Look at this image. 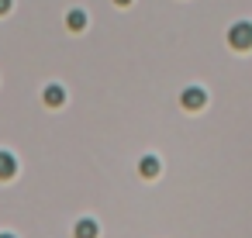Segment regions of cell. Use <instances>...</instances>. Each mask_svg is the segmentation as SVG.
I'll return each mask as SVG.
<instances>
[{"mask_svg":"<svg viewBox=\"0 0 252 238\" xmlns=\"http://www.w3.org/2000/svg\"><path fill=\"white\" fill-rule=\"evenodd\" d=\"M228 45L235 52H249L252 49V21H235L228 28Z\"/></svg>","mask_w":252,"mask_h":238,"instance_id":"6da1fadb","label":"cell"},{"mask_svg":"<svg viewBox=\"0 0 252 238\" xmlns=\"http://www.w3.org/2000/svg\"><path fill=\"white\" fill-rule=\"evenodd\" d=\"M180 104H183L187 111H193V114H197V111L207 104V90H204V87H187V90L180 93Z\"/></svg>","mask_w":252,"mask_h":238,"instance_id":"7a4b0ae2","label":"cell"},{"mask_svg":"<svg viewBox=\"0 0 252 238\" xmlns=\"http://www.w3.org/2000/svg\"><path fill=\"white\" fill-rule=\"evenodd\" d=\"M42 100H45V107H63V104H66V90H63L59 83H49V87L42 90Z\"/></svg>","mask_w":252,"mask_h":238,"instance_id":"3957f363","label":"cell"},{"mask_svg":"<svg viewBox=\"0 0 252 238\" xmlns=\"http://www.w3.org/2000/svg\"><path fill=\"white\" fill-rule=\"evenodd\" d=\"M14 173H18V159H14V152L0 149V179H14Z\"/></svg>","mask_w":252,"mask_h":238,"instance_id":"277c9868","label":"cell"},{"mask_svg":"<svg viewBox=\"0 0 252 238\" xmlns=\"http://www.w3.org/2000/svg\"><path fill=\"white\" fill-rule=\"evenodd\" d=\"M159 169H162V162H159L156 155H142V159H138V173H142L145 179H156Z\"/></svg>","mask_w":252,"mask_h":238,"instance_id":"5b68a950","label":"cell"},{"mask_svg":"<svg viewBox=\"0 0 252 238\" xmlns=\"http://www.w3.org/2000/svg\"><path fill=\"white\" fill-rule=\"evenodd\" d=\"M97 235H100V228H97V221H94V217H80V221H76L73 238H97Z\"/></svg>","mask_w":252,"mask_h":238,"instance_id":"8992f818","label":"cell"},{"mask_svg":"<svg viewBox=\"0 0 252 238\" xmlns=\"http://www.w3.org/2000/svg\"><path fill=\"white\" fill-rule=\"evenodd\" d=\"M66 28H69V31H83V28H87V11H80V7L69 11V14H66Z\"/></svg>","mask_w":252,"mask_h":238,"instance_id":"52a82bcc","label":"cell"},{"mask_svg":"<svg viewBox=\"0 0 252 238\" xmlns=\"http://www.w3.org/2000/svg\"><path fill=\"white\" fill-rule=\"evenodd\" d=\"M11 7H14V0H0V14H7Z\"/></svg>","mask_w":252,"mask_h":238,"instance_id":"ba28073f","label":"cell"},{"mask_svg":"<svg viewBox=\"0 0 252 238\" xmlns=\"http://www.w3.org/2000/svg\"><path fill=\"white\" fill-rule=\"evenodd\" d=\"M114 4H118V7H128V4H131V0H114Z\"/></svg>","mask_w":252,"mask_h":238,"instance_id":"9c48e42d","label":"cell"},{"mask_svg":"<svg viewBox=\"0 0 252 238\" xmlns=\"http://www.w3.org/2000/svg\"><path fill=\"white\" fill-rule=\"evenodd\" d=\"M0 238H14V235H11V231H4V235H0Z\"/></svg>","mask_w":252,"mask_h":238,"instance_id":"30bf717a","label":"cell"}]
</instances>
